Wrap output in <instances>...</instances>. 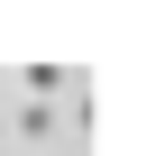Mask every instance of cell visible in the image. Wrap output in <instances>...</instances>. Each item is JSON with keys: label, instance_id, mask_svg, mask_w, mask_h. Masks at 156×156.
<instances>
[{"label": "cell", "instance_id": "6da1fadb", "mask_svg": "<svg viewBox=\"0 0 156 156\" xmlns=\"http://www.w3.org/2000/svg\"><path fill=\"white\" fill-rule=\"evenodd\" d=\"M55 129V101H19V138H46Z\"/></svg>", "mask_w": 156, "mask_h": 156}]
</instances>
